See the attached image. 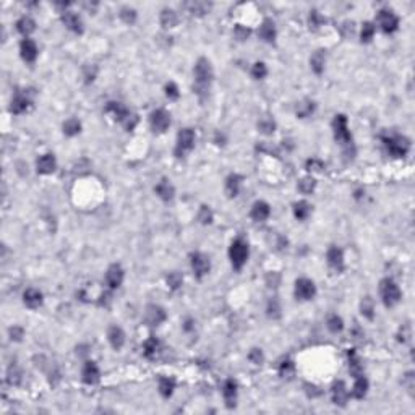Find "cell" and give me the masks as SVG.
<instances>
[{
	"label": "cell",
	"mask_w": 415,
	"mask_h": 415,
	"mask_svg": "<svg viewBox=\"0 0 415 415\" xmlns=\"http://www.w3.org/2000/svg\"><path fill=\"white\" fill-rule=\"evenodd\" d=\"M193 76H195V91L199 98H204L208 94V90L214 79V70L211 62L206 57H199L195 63L193 68Z\"/></svg>",
	"instance_id": "1"
},
{
	"label": "cell",
	"mask_w": 415,
	"mask_h": 415,
	"mask_svg": "<svg viewBox=\"0 0 415 415\" xmlns=\"http://www.w3.org/2000/svg\"><path fill=\"white\" fill-rule=\"evenodd\" d=\"M104 112L110 114L114 117V120L120 122L127 132L135 130V127L138 125V115L133 114L125 104L118 102V101H109L106 104V107H104Z\"/></svg>",
	"instance_id": "2"
},
{
	"label": "cell",
	"mask_w": 415,
	"mask_h": 415,
	"mask_svg": "<svg viewBox=\"0 0 415 415\" xmlns=\"http://www.w3.org/2000/svg\"><path fill=\"white\" fill-rule=\"evenodd\" d=\"M381 141H383V145H385L388 154L396 157V159L405 157L410 149V140L405 138L404 135H399V133L385 135V137L381 138Z\"/></svg>",
	"instance_id": "3"
},
{
	"label": "cell",
	"mask_w": 415,
	"mask_h": 415,
	"mask_svg": "<svg viewBox=\"0 0 415 415\" xmlns=\"http://www.w3.org/2000/svg\"><path fill=\"white\" fill-rule=\"evenodd\" d=\"M248 257H250V246H248V242L245 240L242 237H237L235 240L230 243L229 246V260H230V265L235 271H240L245 265L246 261H248Z\"/></svg>",
	"instance_id": "4"
},
{
	"label": "cell",
	"mask_w": 415,
	"mask_h": 415,
	"mask_svg": "<svg viewBox=\"0 0 415 415\" xmlns=\"http://www.w3.org/2000/svg\"><path fill=\"white\" fill-rule=\"evenodd\" d=\"M333 133H334V140H336L339 145H342L344 148L352 146V135H350L347 117L344 114L334 115V118H333Z\"/></svg>",
	"instance_id": "5"
},
{
	"label": "cell",
	"mask_w": 415,
	"mask_h": 415,
	"mask_svg": "<svg viewBox=\"0 0 415 415\" xmlns=\"http://www.w3.org/2000/svg\"><path fill=\"white\" fill-rule=\"evenodd\" d=\"M380 295H381V300L385 303V307L391 308L397 305L399 302H401V297H402V292L399 289V285L393 281V279H383L380 282Z\"/></svg>",
	"instance_id": "6"
},
{
	"label": "cell",
	"mask_w": 415,
	"mask_h": 415,
	"mask_svg": "<svg viewBox=\"0 0 415 415\" xmlns=\"http://www.w3.org/2000/svg\"><path fill=\"white\" fill-rule=\"evenodd\" d=\"M195 132L191 129H182L177 133V143H175V157H183L187 153H190L195 146Z\"/></svg>",
	"instance_id": "7"
},
{
	"label": "cell",
	"mask_w": 415,
	"mask_h": 415,
	"mask_svg": "<svg viewBox=\"0 0 415 415\" xmlns=\"http://www.w3.org/2000/svg\"><path fill=\"white\" fill-rule=\"evenodd\" d=\"M190 266L196 279H203L211 271V260L201 252H193L190 255Z\"/></svg>",
	"instance_id": "8"
},
{
	"label": "cell",
	"mask_w": 415,
	"mask_h": 415,
	"mask_svg": "<svg viewBox=\"0 0 415 415\" xmlns=\"http://www.w3.org/2000/svg\"><path fill=\"white\" fill-rule=\"evenodd\" d=\"M149 125L154 133H165L171 127V114L165 109H156L149 115Z\"/></svg>",
	"instance_id": "9"
},
{
	"label": "cell",
	"mask_w": 415,
	"mask_h": 415,
	"mask_svg": "<svg viewBox=\"0 0 415 415\" xmlns=\"http://www.w3.org/2000/svg\"><path fill=\"white\" fill-rule=\"evenodd\" d=\"M294 294L297 300L302 302H308L316 295V285L315 282L308 277H300L295 281V287H294Z\"/></svg>",
	"instance_id": "10"
},
{
	"label": "cell",
	"mask_w": 415,
	"mask_h": 415,
	"mask_svg": "<svg viewBox=\"0 0 415 415\" xmlns=\"http://www.w3.org/2000/svg\"><path fill=\"white\" fill-rule=\"evenodd\" d=\"M377 21L380 28L383 29V33L386 34H393L399 29V18L393 10H388V9L380 10L377 15Z\"/></svg>",
	"instance_id": "11"
},
{
	"label": "cell",
	"mask_w": 415,
	"mask_h": 415,
	"mask_svg": "<svg viewBox=\"0 0 415 415\" xmlns=\"http://www.w3.org/2000/svg\"><path fill=\"white\" fill-rule=\"evenodd\" d=\"M31 106H33V99L29 98V94L25 91H18L10 101V112L13 115H21L28 112Z\"/></svg>",
	"instance_id": "12"
},
{
	"label": "cell",
	"mask_w": 415,
	"mask_h": 415,
	"mask_svg": "<svg viewBox=\"0 0 415 415\" xmlns=\"http://www.w3.org/2000/svg\"><path fill=\"white\" fill-rule=\"evenodd\" d=\"M167 320V313L161 305L156 303H149L145 310V321L149 326H161Z\"/></svg>",
	"instance_id": "13"
},
{
	"label": "cell",
	"mask_w": 415,
	"mask_h": 415,
	"mask_svg": "<svg viewBox=\"0 0 415 415\" xmlns=\"http://www.w3.org/2000/svg\"><path fill=\"white\" fill-rule=\"evenodd\" d=\"M123 277H125V271L120 265H118V263L110 265L106 271V284H107V287L110 290L118 289V287H120L122 282H123Z\"/></svg>",
	"instance_id": "14"
},
{
	"label": "cell",
	"mask_w": 415,
	"mask_h": 415,
	"mask_svg": "<svg viewBox=\"0 0 415 415\" xmlns=\"http://www.w3.org/2000/svg\"><path fill=\"white\" fill-rule=\"evenodd\" d=\"M81 380H83L85 385H88V386L98 385L99 380H101V370H99L98 363L93 362V360L85 362L83 370H81Z\"/></svg>",
	"instance_id": "15"
},
{
	"label": "cell",
	"mask_w": 415,
	"mask_h": 415,
	"mask_svg": "<svg viewBox=\"0 0 415 415\" xmlns=\"http://www.w3.org/2000/svg\"><path fill=\"white\" fill-rule=\"evenodd\" d=\"M57 169V159L52 153H46L37 157L36 161V171L41 175H51Z\"/></svg>",
	"instance_id": "16"
},
{
	"label": "cell",
	"mask_w": 415,
	"mask_h": 415,
	"mask_svg": "<svg viewBox=\"0 0 415 415\" xmlns=\"http://www.w3.org/2000/svg\"><path fill=\"white\" fill-rule=\"evenodd\" d=\"M349 391H347V386L344 381H334L333 386H331V401L336 404V405H341L344 407L349 401Z\"/></svg>",
	"instance_id": "17"
},
{
	"label": "cell",
	"mask_w": 415,
	"mask_h": 415,
	"mask_svg": "<svg viewBox=\"0 0 415 415\" xmlns=\"http://www.w3.org/2000/svg\"><path fill=\"white\" fill-rule=\"evenodd\" d=\"M237 394H238V386L234 378H227L222 385V397H224L226 405L229 409H232L237 404Z\"/></svg>",
	"instance_id": "18"
},
{
	"label": "cell",
	"mask_w": 415,
	"mask_h": 415,
	"mask_svg": "<svg viewBox=\"0 0 415 415\" xmlns=\"http://www.w3.org/2000/svg\"><path fill=\"white\" fill-rule=\"evenodd\" d=\"M62 23L65 25L67 29L71 31V33H75V34L83 33V21H81V18H79V15H76L75 12H70V10L62 12Z\"/></svg>",
	"instance_id": "19"
},
{
	"label": "cell",
	"mask_w": 415,
	"mask_h": 415,
	"mask_svg": "<svg viewBox=\"0 0 415 415\" xmlns=\"http://www.w3.org/2000/svg\"><path fill=\"white\" fill-rule=\"evenodd\" d=\"M37 46L36 43L33 41V39H29V37H25L23 41L20 43V55H21V59L25 60L26 63H33L36 62L37 59Z\"/></svg>",
	"instance_id": "20"
},
{
	"label": "cell",
	"mask_w": 415,
	"mask_h": 415,
	"mask_svg": "<svg viewBox=\"0 0 415 415\" xmlns=\"http://www.w3.org/2000/svg\"><path fill=\"white\" fill-rule=\"evenodd\" d=\"M326 260H328L329 268L338 271V273H341V271L344 269V253H342L339 246L336 245L329 246L328 252H326Z\"/></svg>",
	"instance_id": "21"
},
{
	"label": "cell",
	"mask_w": 415,
	"mask_h": 415,
	"mask_svg": "<svg viewBox=\"0 0 415 415\" xmlns=\"http://www.w3.org/2000/svg\"><path fill=\"white\" fill-rule=\"evenodd\" d=\"M154 193L162 199V201L165 203H169L174 199L175 196V188L174 185L171 183V180H167V179H161L157 182V185L154 187Z\"/></svg>",
	"instance_id": "22"
},
{
	"label": "cell",
	"mask_w": 415,
	"mask_h": 415,
	"mask_svg": "<svg viewBox=\"0 0 415 415\" xmlns=\"http://www.w3.org/2000/svg\"><path fill=\"white\" fill-rule=\"evenodd\" d=\"M250 216L255 222H265L271 216V206L266 201H263V199L255 201L252 206Z\"/></svg>",
	"instance_id": "23"
},
{
	"label": "cell",
	"mask_w": 415,
	"mask_h": 415,
	"mask_svg": "<svg viewBox=\"0 0 415 415\" xmlns=\"http://www.w3.org/2000/svg\"><path fill=\"white\" fill-rule=\"evenodd\" d=\"M258 36L261 41H265L268 44H273L276 41V36H277V31H276V25L273 20L266 18L265 21L261 23V26L258 29Z\"/></svg>",
	"instance_id": "24"
},
{
	"label": "cell",
	"mask_w": 415,
	"mask_h": 415,
	"mask_svg": "<svg viewBox=\"0 0 415 415\" xmlns=\"http://www.w3.org/2000/svg\"><path fill=\"white\" fill-rule=\"evenodd\" d=\"M43 302H44L43 292L37 289H33V287H29V289H26L25 294H23V303H25L29 310L39 308L43 305Z\"/></svg>",
	"instance_id": "25"
},
{
	"label": "cell",
	"mask_w": 415,
	"mask_h": 415,
	"mask_svg": "<svg viewBox=\"0 0 415 415\" xmlns=\"http://www.w3.org/2000/svg\"><path fill=\"white\" fill-rule=\"evenodd\" d=\"M368 388H370V383L365 375H358V377L354 378V386H352V391H350V396L354 399H363L366 393H368Z\"/></svg>",
	"instance_id": "26"
},
{
	"label": "cell",
	"mask_w": 415,
	"mask_h": 415,
	"mask_svg": "<svg viewBox=\"0 0 415 415\" xmlns=\"http://www.w3.org/2000/svg\"><path fill=\"white\" fill-rule=\"evenodd\" d=\"M107 339L114 350H120L125 346V333L118 326H110L107 331Z\"/></svg>",
	"instance_id": "27"
},
{
	"label": "cell",
	"mask_w": 415,
	"mask_h": 415,
	"mask_svg": "<svg viewBox=\"0 0 415 415\" xmlns=\"http://www.w3.org/2000/svg\"><path fill=\"white\" fill-rule=\"evenodd\" d=\"M242 182H243V177L238 174H230L226 179V193L229 198H235L238 193H240Z\"/></svg>",
	"instance_id": "28"
},
{
	"label": "cell",
	"mask_w": 415,
	"mask_h": 415,
	"mask_svg": "<svg viewBox=\"0 0 415 415\" xmlns=\"http://www.w3.org/2000/svg\"><path fill=\"white\" fill-rule=\"evenodd\" d=\"M175 386H177V383L172 377H161L157 381V391L164 399H169L174 394Z\"/></svg>",
	"instance_id": "29"
},
{
	"label": "cell",
	"mask_w": 415,
	"mask_h": 415,
	"mask_svg": "<svg viewBox=\"0 0 415 415\" xmlns=\"http://www.w3.org/2000/svg\"><path fill=\"white\" fill-rule=\"evenodd\" d=\"M159 350H161V342L154 336H149L145 341V344H143V354H145V357L149 358V360H153V358L157 357Z\"/></svg>",
	"instance_id": "30"
},
{
	"label": "cell",
	"mask_w": 415,
	"mask_h": 415,
	"mask_svg": "<svg viewBox=\"0 0 415 415\" xmlns=\"http://www.w3.org/2000/svg\"><path fill=\"white\" fill-rule=\"evenodd\" d=\"M211 4L210 2H201V0H196V2H187L185 9L188 10V13L195 15V17H203V15L210 13L211 10Z\"/></svg>",
	"instance_id": "31"
},
{
	"label": "cell",
	"mask_w": 415,
	"mask_h": 415,
	"mask_svg": "<svg viewBox=\"0 0 415 415\" xmlns=\"http://www.w3.org/2000/svg\"><path fill=\"white\" fill-rule=\"evenodd\" d=\"M292 211H294V218L297 221H307L311 214V204L305 201V199H302V201H297L294 204Z\"/></svg>",
	"instance_id": "32"
},
{
	"label": "cell",
	"mask_w": 415,
	"mask_h": 415,
	"mask_svg": "<svg viewBox=\"0 0 415 415\" xmlns=\"http://www.w3.org/2000/svg\"><path fill=\"white\" fill-rule=\"evenodd\" d=\"M17 29H18V33L21 36L29 37V34H33L36 31V21L31 17H21L17 21Z\"/></svg>",
	"instance_id": "33"
},
{
	"label": "cell",
	"mask_w": 415,
	"mask_h": 415,
	"mask_svg": "<svg viewBox=\"0 0 415 415\" xmlns=\"http://www.w3.org/2000/svg\"><path fill=\"white\" fill-rule=\"evenodd\" d=\"M347 357H349V370H350V375L355 378L358 375H363V366H362V362H360V357L357 355V352L354 349H350L347 352Z\"/></svg>",
	"instance_id": "34"
},
{
	"label": "cell",
	"mask_w": 415,
	"mask_h": 415,
	"mask_svg": "<svg viewBox=\"0 0 415 415\" xmlns=\"http://www.w3.org/2000/svg\"><path fill=\"white\" fill-rule=\"evenodd\" d=\"M324 65H326V54L324 51H316L310 59V67L311 70L315 71L316 75H321L324 71Z\"/></svg>",
	"instance_id": "35"
},
{
	"label": "cell",
	"mask_w": 415,
	"mask_h": 415,
	"mask_svg": "<svg viewBox=\"0 0 415 415\" xmlns=\"http://www.w3.org/2000/svg\"><path fill=\"white\" fill-rule=\"evenodd\" d=\"M62 130H63V135H67V137H76V135L81 132V122L75 117L67 118L62 125Z\"/></svg>",
	"instance_id": "36"
},
{
	"label": "cell",
	"mask_w": 415,
	"mask_h": 415,
	"mask_svg": "<svg viewBox=\"0 0 415 415\" xmlns=\"http://www.w3.org/2000/svg\"><path fill=\"white\" fill-rule=\"evenodd\" d=\"M159 21L164 28H174L179 23V17L172 9H164L161 12V17H159Z\"/></svg>",
	"instance_id": "37"
},
{
	"label": "cell",
	"mask_w": 415,
	"mask_h": 415,
	"mask_svg": "<svg viewBox=\"0 0 415 415\" xmlns=\"http://www.w3.org/2000/svg\"><path fill=\"white\" fill-rule=\"evenodd\" d=\"M326 326H328V329L333 334H338V333H341L342 329H344V320H342L339 315L333 313V315H329L328 318H326Z\"/></svg>",
	"instance_id": "38"
},
{
	"label": "cell",
	"mask_w": 415,
	"mask_h": 415,
	"mask_svg": "<svg viewBox=\"0 0 415 415\" xmlns=\"http://www.w3.org/2000/svg\"><path fill=\"white\" fill-rule=\"evenodd\" d=\"M315 109H316V104L313 101H310V99L302 101L297 106V117L299 118H307L315 112Z\"/></svg>",
	"instance_id": "39"
},
{
	"label": "cell",
	"mask_w": 415,
	"mask_h": 415,
	"mask_svg": "<svg viewBox=\"0 0 415 415\" xmlns=\"http://www.w3.org/2000/svg\"><path fill=\"white\" fill-rule=\"evenodd\" d=\"M266 315L271 318V320H279L281 318V303L276 297L269 299L268 305H266Z\"/></svg>",
	"instance_id": "40"
},
{
	"label": "cell",
	"mask_w": 415,
	"mask_h": 415,
	"mask_svg": "<svg viewBox=\"0 0 415 415\" xmlns=\"http://www.w3.org/2000/svg\"><path fill=\"white\" fill-rule=\"evenodd\" d=\"M375 33H377V26L371 21H365L362 25V31H360V39L362 43H370L371 39L375 37Z\"/></svg>",
	"instance_id": "41"
},
{
	"label": "cell",
	"mask_w": 415,
	"mask_h": 415,
	"mask_svg": "<svg viewBox=\"0 0 415 415\" xmlns=\"http://www.w3.org/2000/svg\"><path fill=\"white\" fill-rule=\"evenodd\" d=\"M7 383L10 386H18L21 383V370L17 365H10L9 370H7Z\"/></svg>",
	"instance_id": "42"
},
{
	"label": "cell",
	"mask_w": 415,
	"mask_h": 415,
	"mask_svg": "<svg viewBox=\"0 0 415 415\" xmlns=\"http://www.w3.org/2000/svg\"><path fill=\"white\" fill-rule=\"evenodd\" d=\"M258 132L263 135H273L276 132V122L271 117H263L258 122Z\"/></svg>",
	"instance_id": "43"
},
{
	"label": "cell",
	"mask_w": 415,
	"mask_h": 415,
	"mask_svg": "<svg viewBox=\"0 0 415 415\" xmlns=\"http://www.w3.org/2000/svg\"><path fill=\"white\" fill-rule=\"evenodd\" d=\"M315 188H316V182H315L313 177H311V175H307V177L300 179V182H299V190L302 191L303 195H310Z\"/></svg>",
	"instance_id": "44"
},
{
	"label": "cell",
	"mask_w": 415,
	"mask_h": 415,
	"mask_svg": "<svg viewBox=\"0 0 415 415\" xmlns=\"http://www.w3.org/2000/svg\"><path fill=\"white\" fill-rule=\"evenodd\" d=\"M277 371H279V375H281L282 378H290L292 375L295 373V365H294L292 360L285 358V360H282L281 363H279Z\"/></svg>",
	"instance_id": "45"
},
{
	"label": "cell",
	"mask_w": 415,
	"mask_h": 415,
	"mask_svg": "<svg viewBox=\"0 0 415 415\" xmlns=\"http://www.w3.org/2000/svg\"><path fill=\"white\" fill-rule=\"evenodd\" d=\"M360 311L365 318H368V320H373L375 316V303H373V299L371 297H365L360 303Z\"/></svg>",
	"instance_id": "46"
},
{
	"label": "cell",
	"mask_w": 415,
	"mask_h": 415,
	"mask_svg": "<svg viewBox=\"0 0 415 415\" xmlns=\"http://www.w3.org/2000/svg\"><path fill=\"white\" fill-rule=\"evenodd\" d=\"M118 17H120V20L125 25H133V23L137 21V10L132 9V7H123L120 13H118Z\"/></svg>",
	"instance_id": "47"
},
{
	"label": "cell",
	"mask_w": 415,
	"mask_h": 415,
	"mask_svg": "<svg viewBox=\"0 0 415 415\" xmlns=\"http://www.w3.org/2000/svg\"><path fill=\"white\" fill-rule=\"evenodd\" d=\"M213 219H214V214H213V211H211V208L210 206H206V204H203L201 208H199V211H198V221L201 222V224H211L213 222Z\"/></svg>",
	"instance_id": "48"
},
{
	"label": "cell",
	"mask_w": 415,
	"mask_h": 415,
	"mask_svg": "<svg viewBox=\"0 0 415 415\" xmlns=\"http://www.w3.org/2000/svg\"><path fill=\"white\" fill-rule=\"evenodd\" d=\"M268 75V67L265 62H255L252 67V76L255 79H263Z\"/></svg>",
	"instance_id": "49"
},
{
	"label": "cell",
	"mask_w": 415,
	"mask_h": 415,
	"mask_svg": "<svg viewBox=\"0 0 415 415\" xmlns=\"http://www.w3.org/2000/svg\"><path fill=\"white\" fill-rule=\"evenodd\" d=\"M165 281H167V285H169L172 290H177L183 284V277L180 273H177V271H172V273H169V276H167Z\"/></svg>",
	"instance_id": "50"
},
{
	"label": "cell",
	"mask_w": 415,
	"mask_h": 415,
	"mask_svg": "<svg viewBox=\"0 0 415 415\" xmlns=\"http://www.w3.org/2000/svg\"><path fill=\"white\" fill-rule=\"evenodd\" d=\"M96 75H98V67H96L94 63H88V65H85V68H83V78H85V83L86 85L93 83Z\"/></svg>",
	"instance_id": "51"
},
{
	"label": "cell",
	"mask_w": 415,
	"mask_h": 415,
	"mask_svg": "<svg viewBox=\"0 0 415 415\" xmlns=\"http://www.w3.org/2000/svg\"><path fill=\"white\" fill-rule=\"evenodd\" d=\"M308 25H310V29H318V28H321L324 25V18L316 10H313V12H310Z\"/></svg>",
	"instance_id": "52"
},
{
	"label": "cell",
	"mask_w": 415,
	"mask_h": 415,
	"mask_svg": "<svg viewBox=\"0 0 415 415\" xmlns=\"http://www.w3.org/2000/svg\"><path fill=\"white\" fill-rule=\"evenodd\" d=\"M305 167H307V171L308 172H323L324 169V162L321 161V159H318V157H311L308 159V161L305 162Z\"/></svg>",
	"instance_id": "53"
},
{
	"label": "cell",
	"mask_w": 415,
	"mask_h": 415,
	"mask_svg": "<svg viewBox=\"0 0 415 415\" xmlns=\"http://www.w3.org/2000/svg\"><path fill=\"white\" fill-rule=\"evenodd\" d=\"M412 338V329H410V324H402L401 328H399V333H397V341L401 342V344H407V342L410 341Z\"/></svg>",
	"instance_id": "54"
},
{
	"label": "cell",
	"mask_w": 415,
	"mask_h": 415,
	"mask_svg": "<svg viewBox=\"0 0 415 415\" xmlns=\"http://www.w3.org/2000/svg\"><path fill=\"white\" fill-rule=\"evenodd\" d=\"M164 91H165V96L169 99H179L180 98V91H179V86L175 85L174 81H169L165 86H164Z\"/></svg>",
	"instance_id": "55"
},
{
	"label": "cell",
	"mask_w": 415,
	"mask_h": 415,
	"mask_svg": "<svg viewBox=\"0 0 415 415\" xmlns=\"http://www.w3.org/2000/svg\"><path fill=\"white\" fill-rule=\"evenodd\" d=\"M402 386L407 389V393L410 396L413 394V388H415V378H413V371H407L402 378Z\"/></svg>",
	"instance_id": "56"
},
{
	"label": "cell",
	"mask_w": 415,
	"mask_h": 415,
	"mask_svg": "<svg viewBox=\"0 0 415 415\" xmlns=\"http://www.w3.org/2000/svg\"><path fill=\"white\" fill-rule=\"evenodd\" d=\"M250 33L252 31L243 25H237L234 28V36H235V39H238V41H246L248 36H250Z\"/></svg>",
	"instance_id": "57"
},
{
	"label": "cell",
	"mask_w": 415,
	"mask_h": 415,
	"mask_svg": "<svg viewBox=\"0 0 415 415\" xmlns=\"http://www.w3.org/2000/svg\"><path fill=\"white\" fill-rule=\"evenodd\" d=\"M248 360L253 365H261L263 360H265V355H263L261 349H252L250 352H248Z\"/></svg>",
	"instance_id": "58"
},
{
	"label": "cell",
	"mask_w": 415,
	"mask_h": 415,
	"mask_svg": "<svg viewBox=\"0 0 415 415\" xmlns=\"http://www.w3.org/2000/svg\"><path fill=\"white\" fill-rule=\"evenodd\" d=\"M23 334H25V329L21 328V326H12V328L9 329V336H10V339L12 341H15V342H20L21 341V338H23Z\"/></svg>",
	"instance_id": "59"
},
{
	"label": "cell",
	"mask_w": 415,
	"mask_h": 415,
	"mask_svg": "<svg viewBox=\"0 0 415 415\" xmlns=\"http://www.w3.org/2000/svg\"><path fill=\"white\" fill-rule=\"evenodd\" d=\"M183 329H185L187 333H191L195 329V321L193 320H187L185 324H183Z\"/></svg>",
	"instance_id": "60"
}]
</instances>
